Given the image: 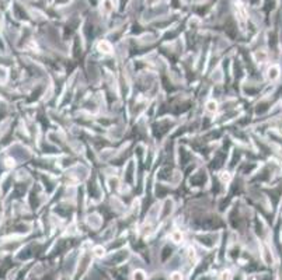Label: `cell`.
<instances>
[{
	"label": "cell",
	"mask_w": 282,
	"mask_h": 280,
	"mask_svg": "<svg viewBox=\"0 0 282 280\" xmlns=\"http://www.w3.org/2000/svg\"><path fill=\"white\" fill-rule=\"evenodd\" d=\"M98 49H100L101 52H104V53H111V51H112L111 45H109L108 42H105V41L98 43Z\"/></svg>",
	"instance_id": "1"
},
{
	"label": "cell",
	"mask_w": 282,
	"mask_h": 280,
	"mask_svg": "<svg viewBox=\"0 0 282 280\" xmlns=\"http://www.w3.org/2000/svg\"><path fill=\"white\" fill-rule=\"evenodd\" d=\"M206 109L209 111V112H215L216 111V102L215 101H209V102L206 104Z\"/></svg>",
	"instance_id": "2"
},
{
	"label": "cell",
	"mask_w": 282,
	"mask_h": 280,
	"mask_svg": "<svg viewBox=\"0 0 282 280\" xmlns=\"http://www.w3.org/2000/svg\"><path fill=\"white\" fill-rule=\"evenodd\" d=\"M180 237H181V234L180 233H174V235H173V238L176 240V242H178V240H180Z\"/></svg>",
	"instance_id": "3"
}]
</instances>
